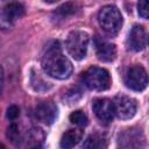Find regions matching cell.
Masks as SVG:
<instances>
[{"instance_id":"1","label":"cell","mask_w":149,"mask_h":149,"mask_svg":"<svg viewBox=\"0 0 149 149\" xmlns=\"http://www.w3.org/2000/svg\"><path fill=\"white\" fill-rule=\"evenodd\" d=\"M41 64L44 72L56 79H66L73 71V66L63 54L58 41H52L45 47Z\"/></svg>"},{"instance_id":"2","label":"cell","mask_w":149,"mask_h":149,"mask_svg":"<svg viewBox=\"0 0 149 149\" xmlns=\"http://www.w3.org/2000/svg\"><path fill=\"white\" fill-rule=\"evenodd\" d=\"M90 36L83 30H73L68 35L65 47L70 56L77 61L85 58L87 54Z\"/></svg>"},{"instance_id":"3","label":"cell","mask_w":149,"mask_h":149,"mask_svg":"<svg viewBox=\"0 0 149 149\" xmlns=\"http://www.w3.org/2000/svg\"><path fill=\"white\" fill-rule=\"evenodd\" d=\"M98 22L102 30L114 35L116 34L122 26V16L120 10L112 5L102 7L98 13Z\"/></svg>"},{"instance_id":"4","label":"cell","mask_w":149,"mask_h":149,"mask_svg":"<svg viewBox=\"0 0 149 149\" xmlns=\"http://www.w3.org/2000/svg\"><path fill=\"white\" fill-rule=\"evenodd\" d=\"M83 81L90 90L105 91L111 86V76L107 70L92 66L83 74Z\"/></svg>"},{"instance_id":"5","label":"cell","mask_w":149,"mask_h":149,"mask_svg":"<svg viewBox=\"0 0 149 149\" xmlns=\"http://www.w3.org/2000/svg\"><path fill=\"white\" fill-rule=\"evenodd\" d=\"M125 84L133 91H143L148 85L147 71L141 65L130 66L125 74Z\"/></svg>"},{"instance_id":"6","label":"cell","mask_w":149,"mask_h":149,"mask_svg":"<svg viewBox=\"0 0 149 149\" xmlns=\"http://www.w3.org/2000/svg\"><path fill=\"white\" fill-rule=\"evenodd\" d=\"M24 14V7L19 2H10L0 9V27L8 29Z\"/></svg>"},{"instance_id":"7","label":"cell","mask_w":149,"mask_h":149,"mask_svg":"<svg viewBox=\"0 0 149 149\" xmlns=\"http://www.w3.org/2000/svg\"><path fill=\"white\" fill-rule=\"evenodd\" d=\"M114 105V114L119 119L128 120L133 118L136 113V101L127 95H118L113 101Z\"/></svg>"},{"instance_id":"8","label":"cell","mask_w":149,"mask_h":149,"mask_svg":"<svg viewBox=\"0 0 149 149\" xmlns=\"http://www.w3.org/2000/svg\"><path fill=\"white\" fill-rule=\"evenodd\" d=\"M92 108H93V112H94L97 119L100 122L107 125V123L113 121L114 105H113V101L111 99H108V98L95 99L92 102Z\"/></svg>"},{"instance_id":"9","label":"cell","mask_w":149,"mask_h":149,"mask_svg":"<svg viewBox=\"0 0 149 149\" xmlns=\"http://www.w3.org/2000/svg\"><path fill=\"white\" fill-rule=\"evenodd\" d=\"M35 116L44 125H51L57 118V106L51 101H41L35 107Z\"/></svg>"},{"instance_id":"10","label":"cell","mask_w":149,"mask_h":149,"mask_svg":"<svg viewBox=\"0 0 149 149\" xmlns=\"http://www.w3.org/2000/svg\"><path fill=\"white\" fill-rule=\"evenodd\" d=\"M147 45V33L146 29L140 26L135 24L128 36V47L134 51H141Z\"/></svg>"},{"instance_id":"11","label":"cell","mask_w":149,"mask_h":149,"mask_svg":"<svg viewBox=\"0 0 149 149\" xmlns=\"http://www.w3.org/2000/svg\"><path fill=\"white\" fill-rule=\"evenodd\" d=\"M95 52L97 57L101 62H112L116 57V48L114 44L106 41H97L95 42Z\"/></svg>"},{"instance_id":"12","label":"cell","mask_w":149,"mask_h":149,"mask_svg":"<svg viewBox=\"0 0 149 149\" xmlns=\"http://www.w3.org/2000/svg\"><path fill=\"white\" fill-rule=\"evenodd\" d=\"M44 132L38 128V127H31L30 129H28V132L26 133V136H24V142H26V146L29 147V148H37V147H41L43 141H44Z\"/></svg>"},{"instance_id":"13","label":"cell","mask_w":149,"mask_h":149,"mask_svg":"<svg viewBox=\"0 0 149 149\" xmlns=\"http://www.w3.org/2000/svg\"><path fill=\"white\" fill-rule=\"evenodd\" d=\"M83 130L80 128H73V129H69L66 130L62 139H61V147L62 148H72L76 144H78L80 142V140L83 139Z\"/></svg>"},{"instance_id":"14","label":"cell","mask_w":149,"mask_h":149,"mask_svg":"<svg viewBox=\"0 0 149 149\" xmlns=\"http://www.w3.org/2000/svg\"><path fill=\"white\" fill-rule=\"evenodd\" d=\"M106 146H107L106 139L99 134L90 135L83 143L84 148H105Z\"/></svg>"},{"instance_id":"15","label":"cell","mask_w":149,"mask_h":149,"mask_svg":"<svg viewBox=\"0 0 149 149\" xmlns=\"http://www.w3.org/2000/svg\"><path fill=\"white\" fill-rule=\"evenodd\" d=\"M70 121L71 123L78 126V127H84L88 123V119L86 114L83 111H74L70 114Z\"/></svg>"},{"instance_id":"16","label":"cell","mask_w":149,"mask_h":149,"mask_svg":"<svg viewBox=\"0 0 149 149\" xmlns=\"http://www.w3.org/2000/svg\"><path fill=\"white\" fill-rule=\"evenodd\" d=\"M7 137L10 140L12 143L14 144H19L21 141V136H20V132H19V127L16 123H12L9 125V127L7 128Z\"/></svg>"},{"instance_id":"17","label":"cell","mask_w":149,"mask_h":149,"mask_svg":"<svg viewBox=\"0 0 149 149\" xmlns=\"http://www.w3.org/2000/svg\"><path fill=\"white\" fill-rule=\"evenodd\" d=\"M74 12H76V6L73 3H65L61 7H58L57 10L55 12V14L59 15L61 17H66L68 15H70Z\"/></svg>"},{"instance_id":"18","label":"cell","mask_w":149,"mask_h":149,"mask_svg":"<svg viewBox=\"0 0 149 149\" xmlns=\"http://www.w3.org/2000/svg\"><path fill=\"white\" fill-rule=\"evenodd\" d=\"M137 12L142 19H148V0H139Z\"/></svg>"},{"instance_id":"19","label":"cell","mask_w":149,"mask_h":149,"mask_svg":"<svg viewBox=\"0 0 149 149\" xmlns=\"http://www.w3.org/2000/svg\"><path fill=\"white\" fill-rule=\"evenodd\" d=\"M6 115H7V119H8V120L14 121V120L17 119V116L20 115V108H19L17 106H15V105H12V106H9V107L7 108Z\"/></svg>"},{"instance_id":"20","label":"cell","mask_w":149,"mask_h":149,"mask_svg":"<svg viewBox=\"0 0 149 149\" xmlns=\"http://www.w3.org/2000/svg\"><path fill=\"white\" fill-rule=\"evenodd\" d=\"M81 97V92L78 90H74V94H72V91H69L66 93V100L69 101V104H76V101Z\"/></svg>"},{"instance_id":"21","label":"cell","mask_w":149,"mask_h":149,"mask_svg":"<svg viewBox=\"0 0 149 149\" xmlns=\"http://www.w3.org/2000/svg\"><path fill=\"white\" fill-rule=\"evenodd\" d=\"M2 83H3V72H2V69H1V66H0V92H1Z\"/></svg>"},{"instance_id":"22","label":"cell","mask_w":149,"mask_h":149,"mask_svg":"<svg viewBox=\"0 0 149 149\" xmlns=\"http://www.w3.org/2000/svg\"><path fill=\"white\" fill-rule=\"evenodd\" d=\"M44 2H48V3H52V2H56V1H58V0H43Z\"/></svg>"},{"instance_id":"23","label":"cell","mask_w":149,"mask_h":149,"mask_svg":"<svg viewBox=\"0 0 149 149\" xmlns=\"http://www.w3.org/2000/svg\"><path fill=\"white\" fill-rule=\"evenodd\" d=\"M0 148H5V146H3V144H1V143H0Z\"/></svg>"}]
</instances>
